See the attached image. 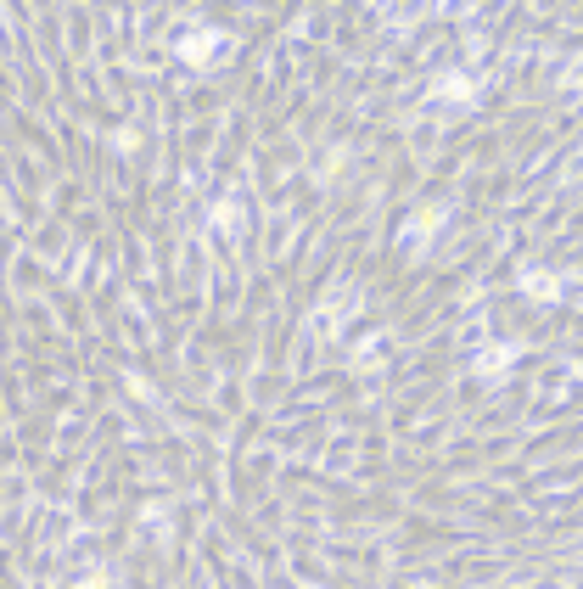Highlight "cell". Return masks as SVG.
<instances>
[{
  "mask_svg": "<svg viewBox=\"0 0 583 589\" xmlns=\"http://www.w3.org/2000/svg\"><path fill=\"white\" fill-rule=\"evenodd\" d=\"M438 96L443 101H477V79H466V73H443V79H438Z\"/></svg>",
  "mask_w": 583,
  "mask_h": 589,
  "instance_id": "5",
  "label": "cell"
},
{
  "mask_svg": "<svg viewBox=\"0 0 583 589\" xmlns=\"http://www.w3.org/2000/svg\"><path fill=\"white\" fill-rule=\"evenodd\" d=\"M219 45H230L219 29H191V34H180V45H174V51H180V57L191 62V68H208V62H219V57H225Z\"/></svg>",
  "mask_w": 583,
  "mask_h": 589,
  "instance_id": "1",
  "label": "cell"
},
{
  "mask_svg": "<svg viewBox=\"0 0 583 589\" xmlns=\"http://www.w3.org/2000/svg\"><path fill=\"white\" fill-rule=\"evenodd\" d=\"M516 360H522V343H494V348L477 354V376H483V382H499Z\"/></svg>",
  "mask_w": 583,
  "mask_h": 589,
  "instance_id": "2",
  "label": "cell"
},
{
  "mask_svg": "<svg viewBox=\"0 0 583 589\" xmlns=\"http://www.w3.org/2000/svg\"><path fill=\"white\" fill-rule=\"evenodd\" d=\"M516 287H522L527 298H539V303H555L561 292H567V281H561L555 270H522L516 275Z\"/></svg>",
  "mask_w": 583,
  "mask_h": 589,
  "instance_id": "4",
  "label": "cell"
},
{
  "mask_svg": "<svg viewBox=\"0 0 583 589\" xmlns=\"http://www.w3.org/2000/svg\"><path fill=\"white\" fill-rule=\"evenodd\" d=\"M438 225H443V208H421V214H410V219H404V247L421 253V247L438 236Z\"/></svg>",
  "mask_w": 583,
  "mask_h": 589,
  "instance_id": "3",
  "label": "cell"
}]
</instances>
